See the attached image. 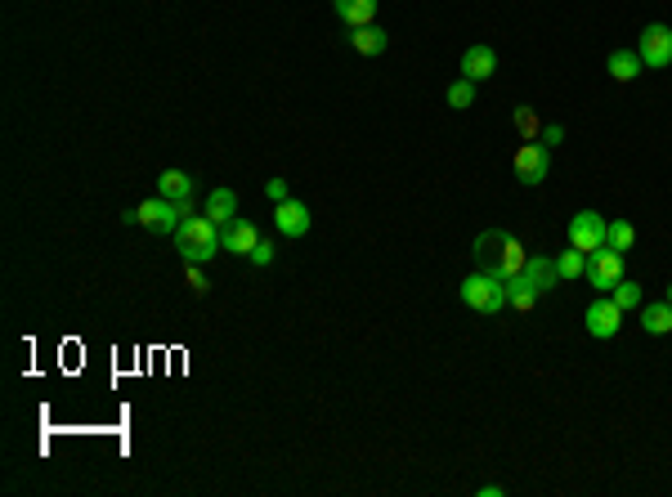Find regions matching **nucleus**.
I'll return each instance as SVG.
<instances>
[{
	"mask_svg": "<svg viewBox=\"0 0 672 497\" xmlns=\"http://www.w3.org/2000/svg\"><path fill=\"white\" fill-rule=\"evenodd\" d=\"M619 278H623V251H615V247H601V251H592V256H587V282H592V287H601V296H605Z\"/></svg>",
	"mask_w": 672,
	"mask_h": 497,
	"instance_id": "10",
	"label": "nucleus"
},
{
	"mask_svg": "<svg viewBox=\"0 0 672 497\" xmlns=\"http://www.w3.org/2000/svg\"><path fill=\"white\" fill-rule=\"evenodd\" d=\"M641 67H646V63H641L636 50H615V55L605 58V72H610L615 81H636V76H641Z\"/></svg>",
	"mask_w": 672,
	"mask_h": 497,
	"instance_id": "17",
	"label": "nucleus"
},
{
	"mask_svg": "<svg viewBox=\"0 0 672 497\" xmlns=\"http://www.w3.org/2000/svg\"><path fill=\"white\" fill-rule=\"evenodd\" d=\"M498 72V55L489 50V46H470L462 55V76L466 81H484V76H493Z\"/></svg>",
	"mask_w": 672,
	"mask_h": 497,
	"instance_id": "15",
	"label": "nucleus"
},
{
	"mask_svg": "<svg viewBox=\"0 0 672 497\" xmlns=\"http://www.w3.org/2000/svg\"><path fill=\"white\" fill-rule=\"evenodd\" d=\"M202 216H207L211 224H220V228H224V224H233V220H238V193H233V188H211V193H207V211H202Z\"/></svg>",
	"mask_w": 672,
	"mask_h": 497,
	"instance_id": "13",
	"label": "nucleus"
},
{
	"mask_svg": "<svg viewBox=\"0 0 672 497\" xmlns=\"http://www.w3.org/2000/svg\"><path fill=\"white\" fill-rule=\"evenodd\" d=\"M350 50L363 58H377V55H386V32L372 23V27H355L350 32Z\"/></svg>",
	"mask_w": 672,
	"mask_h": 497,
	"instance_id": "16",
	"label": "nucleus"
},
{
	"mask_svg": "<svg viewBox=\"0 0 672 497\" xmlns=\"http://www.w3.org/2000/svg\"><path fill=\"white\" fill-rule=\"evenodd\" d=\"M664 300H668V305H672V282H668V291H664Z\"/></svg>",
	"mask_w": 672,
	"mask_h": 497,
	"instance_id": "29",
	"label": "nucleus"
},
{
	"mask_svg": "<svg viewBox=\"0 0 672 497\" xmlns=\"http://www.w3.org/2000/svg\"><path fill=\"white\" fill-rule=\"evenodd\" d=\"M264 198H269V202H287V198H292L287 179H269V184H264Z\"/></svg>",
	"mask_w": 672,
	"mask_h": 497,
	"instance_id": "27",
	"label": "nucleus"
},
{
	"mask_svg": "<svg viewBox=\"0 0 672 497\" xmlns=\"http://www.w3.org/2000/svg\"><path fill=\"white\" fill-rule=\"evenodd\" d=\"M458 296H462L466 309H475V314H484V319H493V314H502V309L512 305L507 282L484 274V269H475L470 278H462V282H458Z\"/></svg>",
	"mask_w": 672,
	"mask_h": 497,
	"instance_id": "4",
	"label": "nucleus"
},
{
	"mask_svg": "<svg viewBox=\"0 0 672 497\" xmlns=\"http://www.w3.org/2000/svg\"><path fill=\"white\" fill-rule=\"evenodd\" d=\"M605 228H610V220H601V211H578L569 220V247L583 251V256H592V251L605 247Z\"/></svg>",
	"mask_w": 672,
	"mask_h": 497,
	"instance_id": "6",
	"label": "nucleus"
},
{
	"mask_svg": "<svg viewBox=\"0 0 672 497\" xmlns=\"http://www.w3.org/2000/svg\"><path fill=\"white\" fill-rule=\"evenodd\" d=\"M171 238H175V251H180L184 265H211L224 251L220 247V224H211L207 216H189Z\"/></svg>",
	"mask_w": 672,
	"mask_h": 497,
	"instance_id": "3",
	"label": "nucleus"
},
{
	"mask_svg": "<svg viewBox=\"0 0 672 497\" xmlns=\"http://www.w3.org/2000/svg\"><path fill=\"white\" fill-rule=\"evenodd\" d=\"M516 130L524 139H538V135H543V117L524 104V108H516Z\"/></svg>",
	"mask_w": 672,
	"mask_h": 497,
	"instance_id": "24",
	"label": "nucleus"
},
{
	"mask_svg": "<svg viewBox=\"0 0 672 497\" xmlns=\"http://www.w3.org/2000/svg\"><path fill=\"white\" fill-rule=\"evenodd\" d=\"M556 274L565 278H578V274H587V256H583V251H574V247H569V251H561V256H556Z\"/></svg>",
	"mask_w": 672,
	"mask_h": 497,
	"instance_id": "23",
	"label": "nucleus"
},
{
	"mask_svg": "<svg viewBox=\"0 0 672 497\" xmlns=\"http://www.w3.org/2000/svg\"><path fill=\"white\" fill-rule=\"evenodd\" d=\"M583 323H587V336H596V340H615L619 328H623V309L610 300V291H605V296H596V300L587 305Z\"/></svg>",
	"mask_w": 672,
	"mask_h": 497,
	"instance_id": "7",
	"label": "nucleus"
},
{
	"mask_svg": "<svg viewBox=\"0 0 672 497\" xmlns=\"http://www.w3.org/2000/svg\"><path fill=\"white\" fill-rule=\"evenodd\" d=\"M512 166H516L520 184H543V179H547V166H552V157H547V144L524 139V144L516 148V157H512Z\"/></svg>",
	"mask_w": 672,
	"mask_h": 497,
	"instance_id": "9",
	"label": "nucleus"
},
{
	"mask_svg": "<svg viewBox=\"0 0 672 497\" xmlns=\"http://www.w3.org/2000/svg\"><path fill=\"white\" fill-rule=\"evenodd\" d=\"M444 99H449V108H470V104H475V81H466V76H458V81H453V86H449V90H444Z\"/></svg>",
	"mask_w": 672,
	"mask_h": 497,
	"instance_id": "22",
	"label": "nucleus"
},
{
	"mask_svg": "<svg viewBox=\"0 0 672 497\" xmlns=\"http://www.w3.org/2000/svg\"><path fill=\"white\" fill-rule=\"evenodd\" d=\"M475 265L493 278H516L524 265H529V247L520 242L512 228H484L475 238Z\"/></svg>",
	"mask_w": 672,
	"mask_h": 497,
	"instance_id": "1",
	"label": "nucleus"
},
{
	"mask_svg": "<svg viewBox=\"0 0 672 497\" xmlns=\"http://www.w3.org/2000/svg\"><path fill=\"white\" fill-rule=\"evenodd\" d=\"M636 55L646 67H668L672 63V27L664 23H650L641 36H636Z\"/></svg>",
	"mask_w": 672,
	"mask_h": 497,
	"instance_id": "8",
	"label": "nucleus"
},
{
	"mask_svg": "<svg viewBox=\"0 0 672 497\" xmlns=\"http://www.w3.org/2000/svg\"><path fill=\"white\" fill-rule=\"evenodd\" d=\"M274 251H278V247H274L269 238H260L256 247H252V256H247V260H252V265H274Z\"/></svg>",
	"mask_w": 672,
	"mask_h": 497,
	"instance_id": "26",
	"label": "nucleus"
},
{
	"mask_svg": "<svg viewBox=\"0 0 672 497\" xmlns=\"http://www.w3.org/2000/svg\"><path fill=\"white\" fill-rule=\"evenodd\" d=\"M274 224H278V233L283 238H305L310 233V207L305 202H296V198H287V202H274Z\"/></svg>",
	"mask_w": 672,
	"mask_h": 497,
	"instance_id": "11",
	"label": "nucleus"
},
{
	"mask_svg": "<svg viewBox=\"0 0 672 497\" xmlns=\"http://www.w3.org/2000/svg\"><path fill=\"white\" fill-rule=\"evenodd\" d=\"M260 242V228L252 220H233L220 228V247L233 251V256H252V247Z\"/></svg>",
	"mask_w": 672,
	"mask_h": 497,
	"instance_id": "12",
	"label": "nucleus"
},
{
	"mask_svg": "<svg viewBox=\"0 0 672 497\" xmlns=\"http://www.w3.org/2000/svg\"><path fill=\"white\" fill-rule=\"evenodd\" d=\"M336 5V14H341V23L355 32V27H372L377 23V9H381V0H332Z\"/></svg>",
	"mask_w": 672,
	"mask_h": 497,
	"instance_id": "14",
	"label": "nucleus"
},
{
	"mask_svg": "<svg viewBox=\"0 0 672 497\" xmlns=\"http://www.w3.org/2000/svg\"><path fill=\"white\" fill-rule=\"evenodd\" d=\"M641 328L650 336H668L672 331V305L659 300V305H641Z\"/></svg>",
	"mask_w": 672,
	"mask_h": 497,
	"instance_id": "19",
	"label": "nucleus"
},
{
	"mask_svg": "<svg viewBox=\"0 0 672 497\" xmlns=\"http://www.w3.org/2000/svg\"><path fill=\"white\" fill-rule=\"evenodd\" d=\"M538 139H543V144H561V139H565V126H543Z\"/></svg>",
	"mask_w": 672,
	"mask_h": 497,
	"instance_id": "28",
	"label": "nucleus"
},
{
	"mask_svg": "<svg viewBox=\"0 0 672 497\" xmlns=\"http://www.w3.org/2000/svg\"><path fill=\"white\" fill-rule=\"evenodd\" d=\"M610 300L619 305L623 314H627V309H641V282H636V278H619V282L610 287Z\"/></svg>",
	"mask_w": 672,
	"mask_h": 497,
	"instance_id": "20",
	"label": "nucleus"
},
{
	"mask_svg": "<svg viewBox=\"0 0 672 497\" xmlns=\"http://www.w3.org/2000/svg\"><path fill=\"white\" fill-rule=\"evenodd\" d=\"M184 278H189V287H193L198 296H207V291H211V278H207L202 265H184Z\"/></svg>",
	"mask_w": 672,
	"mask_h": 497,
	"instance_id": "25",
	"label": "nucleus"
},
{
	"mask_svg": "<svg viewBox=\"0 0 672 497\" xmlns=\"http://www.w3.org/2000/svg\"><path fill=\"white\" fill-rule=\"evenodd\" d=\"M121 220H126V224H144V228H153V233H175V228L184 224V216H180V207H175V202H166V198L157 193V198H149V202H140L135 211H126Z\"/></svg>",
	"mask_w": 672,
	"mask_h": 497,
	"instance_id": "5",
	"label": "nucleus"
},
{
	"mask_svg": "<svg viewBox=\"0 0 672 497\" xmlns=\"http://www.w3.org/2000/svg\"><path fill=\"white\" fill-rule=\"evenodd\" d=\"M556 282H561V274H556V260H547V256H529V265H524L516 278H507L512 309L529 314V309H533L547 291H556Z\"/></svg>",
	"mask_w": 672,
	"mask_h": 497,
	"instance_id": "2",
	"label": "nucleus"
},
{
	"mask_svg": "<svg viewBox=\"0 0 672 497\" xmlns=\"http://www.w3.org/2000/svg\"><path fill=\"white\" fill-rule=\"evenodd\" d=\"M157 193H161L166 202H184V198H193V179H189L184 170H161Z\"/></svg>",
	"mask_w": 672,
	"mask_h": 497,
	"instance_id": "18",
	"label": "nucleus"
},
{
	"mask_svg": "<svg viewBox=\"0 0 672 497\" xmlns=\"http://www.w3.org/2000/svg\"><path fill=\"white\" fill-rule=\"evenodd\" d=\"M605 247H615V251L627 256V251L636 247V228H632L627 220H610V228H605Z\"/></svg>",
	"mask_w": 672,
	"mask_h": 497,
	"instance_id": "21",
	"label": "nucleus"
}]
</instances>
